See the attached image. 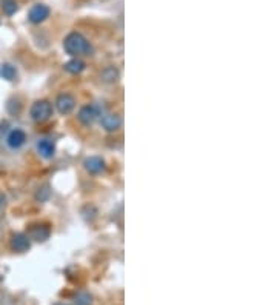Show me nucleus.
<instances>
[{
	"label": "nucleus",
	"mask_w": 277,
	"mask_h": 305,
	"mask_svg": "<svg viewBox=\"0 0 277 305\" xmlns=\"http://www.w3.org/2000/svg\"><path fill=\"white\" fill-rule=\"evenodd\" d=\"M55 108H57V111L60 114H69L72 113V110L76 108V99H74L71 94H60L57 96V99H55Z\"/></svg>",
	"instance_id": "obj_5"
},
{
	"label": "nucleus",
	"mask_w": 277,
	"mask_h": 305,
	"mask_svg": "<svg viewBox=\"0 0 277 305\" xmlns=\"http://www.w3.org/2000/svg\"><path fill=\"white\" fill-rule=\"evenodd\" d=\"M54 305H68V304H62V302H59V304H54Z\"/></svg>",
	"instance_id": "obj_18"
},
{
	"label": "nucleus",
	"mask_w": 277,
	"mask_h": 305,
	"mask_svg": "<svg viewBox=\"0 0 277 305\" xmlns=\"http://www.w3.org/2000/svg\"><path fill=\"white\" fill-rule=\"evenodd\" d=\"M49 8L46 6V5H43V3H37V5H34L31 9H29V12H28V20L31 22V23H42V22H45L48 17H49Z\"/></svg>",
	"instance_id": "obj_4"
},
{
	"label": "nucleus",
	"mask_w": 277,
	"mask_h": 305,
	"mask_svg": "<svg viewBox=\"0 0 277 305\" xmlns=\"http://www.w3.org/2000/svg\"><path fill=\"white\" fill-rule=\"evenodd\" d=\"M65 69L71 74H80L82 71L85 69V62H82L79 59H72V60L65 63Z\"/></svg>",
	"instance_id": "obj_14"
},
{
	"label": "nucleus",
	"mask_w": 277,
	"mask_h": 305,
	"mask_svg": "<svg viewBox=\"0 0 277 305\" xmlns=\"http://www.w3.org/2000/svg\"><path fill=\"white\" fill-rule=\"evenodd\" d=\"M76 305H91V296L88 293H79L76 296Z\"/></svg>",
	"instance_id": "obj_16"
},
{
	"label": "nucleus",
	"mask_w": 277,
	"mask_h": 305,
	"mask_svg": "<svg viewBox=\"0 0 277 305\" xmlns=\"http://www.w3.org/2000/svg\"><path fill=\"white\" fill-rule=\"evenodd\" d=\"M29 116L34 122L37 123H43L51 119L52 116V105L48 100H35L31 105Z\"/></svg>",
	"instance_id": "obj_2"
},
{
	"label": "nucleus",
	"mask_w": 277,
	"mask_h": 305,
	"mask_svg": "<svg viewBox=\"0 0 277 305\" xmlns=\"http://www.w3.org/2000/svg\"><path fill=\"white\" fill-rule=\"evenodd\" d=\"M63 49L66 54L76 57V56H82V54H91L92 48L89 45V42L83 37L80 32H71L68 34L65 40H63Z\"/></svg>",
	"instance_id": "obj_1"
},
{
	"label": "nucleus",
	"mask_w": 277,
	"mask_h": 305,
	"mask_svg": "<svg viewBox=\"0 0 277 305\" xmlns=\"http://www.w3.org/2000/svg\"><path fill=\"white\" fill-rule=\"evenodd\" d=\"M37 151H39V154L43 157V159H51L55 153V147L54 143L48 139H42L37 142Z\"/></svg>",
	"instance_id": "obj_11"
},
{
	"label": "nucleus",
	"mask_w": 277,
	"mask_h": 305,
	"mask_svg": "<svg viewBox=\"0 0 277 305\" xmlns=\"http://www.w3.org/2000/svg\"><path fill=\"white\" fill-rule=\"evenodd\" d=\"M2 8H3V12L8 14V15L15 14L17 9H18L15 0H2Z\"/></svg>",
	"instance_id": "obj_15"
},
{
	"label": "nucleus",
	"mask_w": 277,
	"mask_h": 305,
	"mask_svg": "<svg viewBox=\"0 0 277 305\" xmlns=\"http://www.w3.org/2000/svg\"><path fill=\"white\" fill-rule=\"evenodd\" d=\"M3 204V197L2 196H0V205H2Z\"/></svg>",
	"instance_id": "obj_17"
},
{
	"label": "nucleus",
	"mask_w": 277,
	"mask_h": 305,
	"mask_svg": "<svg viewBox=\"0 0 277 305\" xmlns=\"http://www.w3.org/2000/svg\"><path fill=\"white\" fill-rule=\"evenodd\" d=\"M49 235H51V231L46 225H34L26 233V236L29 239H34L37 242H45L49 238Z\"/></svg>",
	"instance_id": "obj_9"
},
{
	"label": "nucleus",
	"mask_w": 277,
	"mask_h": 305,
	"mask_svg": "<svg viewBox=\"0 0 277 305\" xmlns=\"http://www.w3.org/2000/svg\"><path fill=\"white\" fill-rule=\"evenodd\" d=\"M100 79L105 83H114L119 79V69L116 66H106L100 73Z\"/></svg>",
	"instance_id": "obj_12"
},
{
	"label": "nucleus",
	"mask_w": 277,
	"mask_h": 305,
	"mask_svg": "<svg viewBox=\"0 0 277 305\" xmlns=\"http://www.w3.org/2000/svg\"><path fill=\"white\" fill-rule=\"evenodd\" d=\"M103 114H105V110L100 108L99 105H85L79 110L77 119L80 120V123L85 125V127H89V125H92Z\"/></svg>",
	"instance_id": "obj_3"
},
{
	"label": "nucleus",
	"mask_w": 277,
	"mask_h": 305,
	"mask_svg": "<svg viewBox=\"0 0 277 305\" xmlns=\"http://www.w3.org/2000/svg\"><path fill=\"white\" fill-rule=\"evenodd\" d=\"M83 167L89 174H100V173H103L106 170L105 160L102 157H99V156H91V157L85 159Z\"/></svg>",
	"instance_id": "obj_6"
},
{
	"label": "nucleus",
	"mask_w": 277,
	"mask_h": 305,
	"mask_svg": "<svg viewBox=\"0 0 277 305\" xmlns=\"http://www.w3.org/2000/svg\"><path fill=\"white\" fill-rule=\"evenodd\" d=\"M25 140H26V134H25L22 130H18V128L12 130V131L8 134V137H6V143L9 145V148H12V150L20 148L23 143H25Z\"/></svg>",
	"instance_id": "obj_10"
},
{
	"label": "nucleus",
	"mask_w": 277,
	"mask_h": 305,
	"mask_svg": "<svg viewBox=\"0 0 277 305\" xmlns=\"http://www.w3.org/2000/svg\"><path fill=\"white\" fill-rule=\"evenodd\" d=\"M100 123H102V127L109 131V133H113V131H117L120 127H122V119L119 114H113V113H105L100 119Z\"/></svg>",
	"instance_id": "obj_7"
},
{
	"label": "nucleus",
	"mask_w": 277,
	"mask_h": 305,
	"mask_svg": "<svg viewBox=\"0 0 277 305\" xmlns=\"http://www.w3.org/2000/svg\"><path fill=\"white\" fill-rule=\"evenodd\" d=\"M29 247H31V242L26 235H23V233H15V235H12L11 248L14 251H17V253H25V251L29 250Z\"/></svg>",
	"instance_id": "obj_8"
},
{
	"label": "nucleus",
	"mask_w": 277,
	"mask_h": 305,
	"mask_svg": "<svg viewBox=\"0 0 277 305\" xmlns=\"http://www.w3.org/2000/svg\"><path fill=\"white\" fill-rule=\"evenodd\" d=\"M0 77L8 80V82H12L17 77V71H15V68L12 65L3 63V65H0Z\"/></svg>",
	"instance_id": "obj_13"
}]
</instances>
